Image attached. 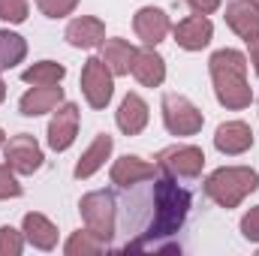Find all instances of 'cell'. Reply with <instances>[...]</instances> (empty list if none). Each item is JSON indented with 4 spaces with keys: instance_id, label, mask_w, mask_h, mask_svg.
Instances as JSON below:
<instances>
[{
    "instance_id": "cell-1",
    "label": "cell",
    "mask_w": 259,
    "mask_h": 256,
    "mask_svg": "<svg viewBox=\"0 0 259 256\" xmlns=\"http://www.w3.org/2000/svg\"><path fill=\"white\" fill-rule=\"evenodd\" d=\"M148 220L145 226H139V232L127 238L124 250H181L175 241H169L172 235L181 232L187 214H190V193L175 184V178H157L148 190Z\"/></svg>"
},
{
    "instance_id": "cell-2",
    "label": "cell",
    "mask_w": 259,
    "mask_h": 256,
    "mask_svg": "<svg viewBox=\"0 0 259 256\" xmlns=\"http://www.w3.org/2000/svg\"><path fill=\"white\" fill-rule=\"evenodd\" d=\"M211 78H214V94L220 106L226 109H247L253 103V91L247 84V58L235 49H220L208 61Z\"/></svg>"
},
{
    "instance_id": "cell-3",
    "label": "cell",
    "mask_w": 259,
    "mask_h": 256,
    "mask_svg": "<svg viewBox=\"0 0 259 256\" xmlns=\"http://www.w3.org/2000/svg\"><path fill=\"white\" fill-rule=\"evenodd\" d=\"M256 187H259V172L250 169V166H223V169L211 172L208 181H205L208 199H214L220 208L241 205Z\"/></svg>"
},
{
    "instance_id": "cell-4",
    "label": "cell",
    "mask_w": 259,
    "mask_h": 256,
    "mask_svg": "<svg viewBox=\"0 0 259 256\" xmlns=\"http://www.w3.org/2000/svg\"><path fill=\"white\" fill-rule=\"evenodd\" d=\"M115 205H118L115 196L106 193V190L88 193V196H81V202H78V211H81L88 229H91L97 238H103L106 244H109V241L115 238V232H118V208H115Z\"/></svg>"
},
{
    "instance_id": "cell-5",
    "label": "cell",
    "mask_w": 259,
    "mask_h": 256,
    "mask_svg": "<svg viewBox=\"0 0 259 256\" xmlns=\"http://www.w3.org/2000/svg\"><path fill=\"white\" fill-rule=\"evenodd\" d=\"M163 124L172 136H196L205 124V118L187 97L163 94Z\"/></svg>"
},
{
    "instance_id": "cell-6",
    "label": "cell",
    "mask_w": 259,
    "mask_h": 256,
    "mask_svg": "<svg viewBox=\"0 0 259 256\" xmlns=\"http://www.w3.org/2000/svg\"><path fill=\"white\" fill-rule=\"evenodd\" d=\"M81 91L91 109H106L112 94H115V81H112V69L106 66L103 58H88L81 66Z\"/></svg>"
},
{
    "instance_id": "cell-7",
    "label": "cell",
    "mask_w": 259,
    "mask_h": 256,
    "mask_svg": "<svg viewBox=\"0 0 259 256\" xmlns=\"http://www.w3.org/2000/svg\"><path fill=\"white\" fill-rule=\"evenodd\" d=\"M157 166L169 178H199L205 169V154L196 145H175L157 154Z\"/></svg>"
},
{
    "instance_id": "cell-8",
    "label": "cell",
    "mask_w": 259,
    "mask_h": 256,
    "mask_svg": "<svg viewBox=\"0 0 259 256\" xmlns=\"http://www.w3.org/2000/svg\"><path fill=\"white\" fill-rule=\"evenodd\" d=\"M3 154H6V163H9L18 175H33V172L42 166V160H46L39 142H36L30 133L12 136V139L3 145Z\"/></svg>"
},
{
    "instance_id": "cell-9",
    "label": "cell",
    "mask_w": 259,
    "mask_h": 256,
    "mask_svg": "<svg viewBox=\"0 0 259 256\" xmlns=\"http://www.w3.org/2000/svg\"><path fill=\"white\" fill-rule=\"evenodd\" d=\"M78 133V106L75 103H61L49 121V145L52 151H66L75 142Z\"/></svg>"
},
{
    "instance_id": "cell-10",
    "label": "cell",
    "mask_w": 259,
    "mask_h": 256,
    "mask_svg": "<svg viewBox=\"0 0 259 256\" xmlns=\"http://www.w3.org/2000/svg\"><path fill=\"white\" fill-rule=\"evenodd\" d=\"M214 148L226 157H235V154H244L247 148H253V130L244 121H226L220 124L214 133Z\"/></svg>"
},
{
    "instance_id": "cell-11",
    "label": "cell",
    "mask_w": 259,
    "mask_h": 256,
    "mask_svg": "<svg viewBox=\"0 0 259 256\" xmlns=\"http://www.w3.org/2000/svg\"><path fill=\"white\" fill-rule=\"evenodd\" d=\"M133 27H136V36L145 42V46H157V42H163L166 39V33H169V15L163 12V9H157V6H142L139 12H136V18H133Z\"/></svg>"
},
{
    "instance_id": "cell-12",
    "label": "cell",
    "mask_w": 259,
    "mask_h": 256,
    "mask_svg": "<svg viewBox=\"0 0 259 256\" xmlns=\"http://www.w3.org/2000/svg\"><path fill=\"white\" fill-rule=\"evenodd\" d=\"M226 24L244 42H250L253 36H259V3L256 0H232L226 6Z\"/></svg>"
},
{
    "instance_id": "cell-13",
    "label": "cell",
    "mask_w": 259,
    "mask_h": 256,
    "mask_svg": "<svg viewBox=\"0 0 259 256\" xmlns=\"http://www.w3.org/2000/svg\"><path fill=\"white\" fill-rule=\"evenodd\" d=\"M211 36H214V24L208 21V15H196L193 12L190 18L178 21V27H175V42L181 49H187V52H202L211 42Z\"/></svg>"
},
{
    "instance_id": "cell-14",
    "label": "cell",
    "mask_w": 259,
    "mask_h": 256,
    "mask_svg": "<svg viewBox=\"0 0 259 256\" xmlns=\"http://www.w3.org/2000/svg\"><path fill=\"white\" fill-rule=\"evenodd\" d=\"M61 103H64V88H58V84H33V88L21 97L18 109H21V115L36 118V115L55 112Z\"/></svg>"
},
{
    "instance_id": "cell-15",
    "label": "cell",
    "mask_w": 259,
    "mask_h": 256,
    "mask_svg": "<svg viewBox=\"0 0 259 256\" xmlns=\"http://www.w3.org/2000/svg\"><path fill=\"white\" fill-rule=\"evenodd\" d=\"M106 39V24L94 15H78L66 24V42L75 49H97Z\"/></svg>"
},
{
    "instance_id": "cell-16",
    "label": "cell",
    "mask_w": 259,
    "mask_h": 256,
    "mask_svg": "<svg viewBox=\"0 0 259 256\" xmlns=\"http://www.w3.org/2000/svg\"><path fill=\"white\" fill-rule=\"evenodd\" d=\"M130 72L139 78V84H145V88H160L163 78H166V61H163L154 49H139L136 58H133V69H130Z\"/></svg>"
},
{
    "instance_id": "cell-17",
    "label": "cell",
    "mask_w": 259,
    "mask_h": 256,
    "mask_svg": "<svg viewBox=\"0 0 259 256\" xmlns=\"http://www.w3.org/2000/svg\"><path fill=\"white\" fill-rule=\"evenodd\" d=\"M154 172L157 169L151 163H145L142 157H121L112 166V184H118V187H136V184L154 178Z\"/></svg>"
},
{
    "instance_id": "cell-18",
    "label": "cell",
    "mask_w": 259,
    "mask_h": 256,
    "mask_svg": "<svg viewBox=\"0 0 259 256\" xmlns=\"http://www.w3.org/2000/svg\"><path fill=\"white\" fill-rule=\"evenodd\" d=\"M148 124V103L139 94H127L118 109V127L124 136H139Z\"/></svg>"
},
{
    "instance_id": "cell-19",
    "label": "cell",
    "mask_w": 259,
    "mask_h": 256,
    "mask_svg": "<svg viewBox=\"0 0 259 256\" xmlns=\"http://www.w3.org/2000/svg\"><path fill=\"white\" fill-rule=\"evenodd\" d=\"M112 148H115V142H112V136L109 133H100L94 142H91V148L81 154V160L75 163V178H91L106 160H109V154H112Z\"/></svg>"
},
{
    "instance_id": "cell-20",
    "label": "cell",
    "mask_w": 259,
    "mask_h": 256,
    "mask_svg": "<svg viewBox=\"0 0 259 256\" xmlns=\"http://www.w3.org/2000/svg\"><path fill=\"white\" fill-rule=\"evenodd\" d=\"M24 238L39 250H52L58 244V229L49 217L30 211V214H24Z\"/></svg>"
},
{
    "instance_id": "cell-21",
    "label": "cell",
    "mask_w": 259,
    "mask_h": 256,
    "mask_svg": "<svg viewBox=\"0 0 259 256\" xmlns=\"http://www.w3.org/2000/svg\"><path fill=\"white\" fill-rule=\"evenodd\" d=\"M136 52L139 49H133L127 39H103V61L112 69V75H130Z\"/></svg>"
},
{
    "instance_id": "cell-22",
    "label": "cell",
    "mask_w": 259,
    "mask_h": 256,
    "mask_svg": "<svg viewBox=\"0 0 259 256\" xmlns=\"http://www.w3.org/2000/svg\"><path fill=\"white\" fill-rule=\"evenodd\" d=\"M27 55V42L24 36L12 33V30H0V69H12L15 64H21Z\"/></svg>"
},
{
    "instance_id": "cell-23",
    "label": "cell",
    "mask_w": 259,
    "mask_h": 256,
    "mask_svg": "<svg viewBox=\"0 0 259 256\" xmlns=\"http://www.w3.org/2000/svg\"><path fill=\"white\" fill-rule=\"evenodd\" d=\"M66 75L64 64H55V61H39V64L27 66L21 72V78L27 84H61V78Z\"/></svg>"
},
{
    "instance_id": "cell-24",
    "label": "cell",
    "mask_w": 259,
    "mask_h": 256,
    "mask_svg": "<svg viewBox=\"0 0 259 256\" xmlns=\"http://www.w3.org/2000/svg\"><path fill=\"white\" fill-rule=\"evenodd\" d=\"M66 256H94V253H103L106 250V241L103 238H97L91 229H78V232H72L69 235V241H66Z\"/></svg>"
},
{
    "instance_id": "cell-25",
    "label": "cell",
    "mask_w": 259,
    "mask_h": 256,
    "mask_svg": "<svg viewBox=\"0 0 259 256\" xmlns=\"http://www.w3.org/2000/svg\"><path fill=\"white\" fill-rule=\"evenodd\" d=\"M27 0H0V21H9V24H21L27 21Z\"/></svg>"
},
{
    "instance_id": "cell-26",
    "label": "cell",
    "mask_w": 259,
    "mask_h": 256,
    "mask_svg": "<svg viewBox=\"0 0 259 256\" xmlns=\"http://www.w3.org/2000/svg\"><path fill=\"white\" fill-rule=\"evenodd\" d=\"M21 247H24L21 232L12 229V226H3V229H0V256H18Z\"/></svg>"
},
{
    "instance_id": "cell-27",
    "label": "cell",
    "mask_w": 259,
    "mask_h": 256,
    "mask_svg": "<svg viewBox=\"0 0 259 256\" xmlns=\"http://www.w3.org/2000/svg\"><path fill=\"white\" fill-rule=\"evenodd\" d=\"M36 6H39L42 15H49V18H64V15H69V12L78 6V0H36Z\"/></svg>"
},
{
    "instance_id": "cell-28",
    "label": "cell",
    "mask_w": 259,
    "mask_h": 256,
    "mask_svg": "<svg viewBox=\"0 0 259 256\" xmlns=\"http://www.w3.org/2000/svg\"><path fill=\"white\" fill-rule=\"evenodd\" d=\"M15 196H21V184L15 181V169L6 163L0 166V199H15Z\"/></svg>"
},
{
    "instance_id": "cell-29",
    "label": "cell",
    "mask_w": 259,
    "mask_h": 256,
    "mask_svg": "<svg viewBox=\"0 0 259 256\" xmlns=\"http://www.w3.org/2000/svg\"><path fill=\"white\" fill-rule=\"evenodd\" d=\"M241 235L247 241H259V205L250 208L244 217H241Z\"/></svg>"
},
{
    "instance_id": "cell-30",
    "label": "cell",
    "mask_w": 259,
    "mask_h": 256,
    "mask_svg": "<svg viewBox=\"0 0 259 256\" xmlns=\"http://www.w3.org/2000/svg\"><path fill=\"white\" fill-rule=\"evenodd\" d=\"M184 3L193 9L196 15H211V12L220 9V0H184Z\"/></svg>"
},
{
    "instance_id": "cell-31",
    "label": "cell",
    "mask_w": 259,
    "mask_h": 256,
    "mask_svg": "<svg viewBox=\"0 0 259 256\" xmlns=\"http://www.w3.org/2000/svg\"><path fill=\"white\" fill-rule=\"evenodd\" d=\"M247 46H250V58H253V69L259 72V36H253V39H250Z\"/></svg>"
},
{
    "instance_id": "cell-32",
    "label": "cell",
    "mask_w": 259,
    "mask_h": 256,
    "mask_svg": "<svg viewBox=\"0 0 259 256\" xmlns=\"http://www.w3.org/2000/svg\"><path fill=\"white\" fill-rule=\"evenodd\" d=\"M3 100H6V81L0 78V103H3Z\"/></svg>"
},
{
    "instance_id": "cell-33",
    "label": "cell",
    "mask_w": 259,
    "mask_h": 256,
    "mask_svg": "<svg viewBox=\"0 0 259 256\" xmlns=\"http://www.w3.org/2000/svg\"><path fill=\"white\" fill-rule=\"evenodd\" d=\"M3 145H6V136H3V130H0V148H3Z\"/></svg>"
},
{
    "instance_id": "cell-34",
    "label": "cell",
    "mask_w": 259,
    "mask_h": 256,
    "mask_svg": "<svg viewBox=\"0 0 259 256\" xmlns=\"http://www.w3.org/2000/svg\"><path fill=\"white\" fill-rule=\"evenodd\" d=\"M256 3H259V0H256Z\"/></svg>"
}]
</instances>
